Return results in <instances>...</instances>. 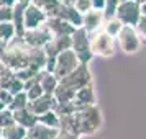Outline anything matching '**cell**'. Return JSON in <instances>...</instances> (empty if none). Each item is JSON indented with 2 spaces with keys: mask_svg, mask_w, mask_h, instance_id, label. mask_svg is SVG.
Instances as JSON below:
<instances>
[{
  "mask_svg": "<svg viewBox=\"0 0 146 139\" xmlns=\"http://www.w3.org/2000/svg\"><path fill=\"white\" fill-rule=\"evenodd\" d=\"M115 41L117 38L104 31L102 28L94 33H89L90 51L94 56H99V57H112L115 53Z\"/></svg>",
  "mask_w": 146,
  "mask_h": 139,
  "instance_id": "obj_2",
  "label": "cell"
},
{
  "mask_svg": "<svg viewBox=\"0 0 146 139\" xmlns=\"http://www.w3.org/2000/svg\"><path fill=\"white\" fill-rule=\"evenodd\" d=\"M40 123L46 126H51V128H59V116H58V113L54 111V110H49V111H44L43 115L40 116H36Z\"/></svg>",
  "mask_w": 146,
  "mask_h": 139,
  "instance_id": "obj_20",
  "label": "cell"
},
{
  "mask_svg": "<svg viewBox=\"0 0 146 139\" xmlns=\"http://www.w3.org/2000/svg\"><path fill=\"white\" fill-rule=\"evenodd\" d=\"M28 95H27V92L25 90H21V92H18V93H15L13 95V98H12V103L8 105V108L13 111V110H20V108H25V106L28 105Z\"/></svg>",
  "mask_w": 146,
  "mask_h": 139,
  "instance_id": "obj_22",
  "label": "cell"
},
{
  "mask_svg": "<svg viewBox=\"0 0 146 139\" xmlns=\"http://www.w3.org/2000/svg\"><path fill=\"white\" fill-rule=\"evenodd\" d=\"M139 10H141V15H145V16H146V2L139 5Z\"/></svg>",
  "mask_w": 146,
  "mask_h": 139,
  "instance_id": "obj_31",
  "label": "cell"
},
{
  "mask_svg": "<svg viewBox=\"0 0 146 139\" xmlns=\"http://www.w3.org/2000/svg\"><path fill=\"white\" fill-rule=\"evenodd\" d=\"M13 119H15V123L25 126L28 129L31 125L36 123L38 118H36V115H33V113L30 111L28 106H25V108H20V110H13Z\"/></svg>",
  "mask_w": 146,
  "mask_h": 139,
  "instance_id": "obj_16",
  "label": "cell"
},
{
  "mask_svg": "<svg viewBox=\"0 0 146 139\" xmlns=\"http://www.w3.org/2000/svg\"><path fill=\"white\" fill-rule=\"evenodd\" d=\"M71 47L82 64H89V61L94 57L90 51V43H89V33L82 26L76 28L71 34Z\"/></svg>",
  "mask_w": 146,
  "mask_h": 139,
  "instance_id": "obj_4",
  "label": "cell"
},
{
  "mask_svg": "<svg viewBox=\"0 0 146 139\" xmlns=\"http://www.w3.org/2000/svg\"><path fill=\"white\" fill-rule=\"evenodd\" d=\"M46 23L49 30L53 31L54 36H64V34H72V31L76 30V26H72L69 21L62 20V18H58V16H48Z\"/></svg>",
  "mask_w": 146,
  "mask_h": 139,
  "instance_id": "obj_15",
  "label": "cell"
},
{
  "mask_svg": "<svg viewBox=\"0 0 146 139\" xmlns=\"http://www.w3.org/2000/svg\"><path fill=\"white\" fill-rule=\"evenodd\" d=\"M17 2H23V3H30L31 0H17Z\"/></svg>",
  "mask_w": 146,
  "mask_h": 139,
  "instance_id": "obj_34",
  "label": "cell"
},
{
  "mask_svg": "<svg viewBox=\"0 0 146 139\" xmlns=\"http://www.w3.org/2000/svg\"><path fill=\"white\" fill-rule=\"evenodd\" d=\"M72 5L79 10L80 13H86V12H89L92 8L90 0H72Z\"/></svg>",
  "mask_w": 146,
  "mask_h": 139,
  "instance_id": "obj_25",
  "label": "cell"
},
{
  "mask_svg": "<svg viewBox=\"0 0 146 139\" xmlns=\"http://www.w3.org/2000/svg\"><path fill=\"white\" fill-rule=\"evenodd\" d=\"M17 0H0V7H13Z\"/></svg>",
  "mask_w": 146,
  "mask_h": 139,
  "instance_id": "obj_30",
  "label": "cell"
},
{
  "mask_svg": "<svg viewBox=\"0 0 146 139\" xmlns=\"http://www.w3.org/2000/svg\"><path fill=\"white\" fill-rule=\"evenodd\" d=\"M56 98H54L53 93H43L41 97L35 100H30L28 101V108H30V111L36 115V116H40L43 115L44 111H49V110H54V106H56Z\"/></svg>",
  "mask_w": 146,
  "mask_h": 139,
  "instance_id": "obj_11",
  "label": "cell"
},
{
  "mask_svg": "<svg viewBox=\"0 0 146 139\" xmlns=\"http://www.w3.org/2000/svg\"><path fill=\"white\" fill-rule=\"evenodd\" d=\"M135 30H136V33H138L141 43H145V44H146V16H145V15H141V16H139L138 23L135 25Z\"/></svg>",
  "mask_w": 146,
  "mask_h": 139,
  "instance_id": "obj_24",
  "label": "cell"
},
{
  "mask_svg": "<svg viewBox=\"0 0 146 139\" xmlns=\"http://www.w3.org/2000/svg\"><path fill=\"white\" fill-rule=\"evenodd\" d=\"M87 84H92V75H90V70H89L87 64H82V62L72 72H69L62 79L58 80V85L64 87L67 90H72V92H76L77 88L87 85Z\"/></svg>",
  "mask_w": 146,
  "mask_h": 139,
  "instance_id": "obj_3",
  "label": "cell"
},
{
  "mask_svg": "<svg viewBox=\"0 0 146 139\" xmlns=\"http://www.w3.org/2000/svg\"><path fill=\"white\" fill-rule=\"evenodd\" d=\"M58 132H59V128L46 126L36 119V123L27 129V139H54Z\"/></svg>",
  "mask_w": 146,
  "mask_h": 139,
  "instance_id": "obj_13",
  "label": "cell"
},
{
  "mask_svg": "<svg viewBox=\"0 0 146 139\" xmlns=\"http://www.w3.org/2000/svg\"><path fill=\"white\" fill-rule=\"evenodd\" d=\"M115 16H117L123 25L135 26V25L138 23L139 16H141L139 5L135 2V0H123V2L118 3L117 12H115Z\"/></svg>",
  "mask_w": 146,
  "mask_h": 139,
  "instance_id": "obj_7",
  "label": "cell"
},
{
  "mask_svg": "<svg viewBox=\"0 0 146 139\" xmlns=\"http://www.w3.org/2000/svg\"><path fill=\"white\" fill-rule=\"evenodd\" d=\"M104 10H97V8H90L89 12L82 13V28L87 33H94L102 28L104 25Z\"/></svg>",
  "mask_w": 146,
  "mask_h": 139,
  "instance_id": "obj_12",
  "label": "cell"
},
{
  "mask_svg": "<svg viewBox=\"0 0 146 139\" xmlns=\"http://www.w3.org/2000/svg\"><path fill=\"white\" fill-rule=\"evenodd\" d=\"M0 138H2V129H0Z\"/></svg>",
  "mask_w": 146,
  "mask_h": 139,
  "instance_id": "obj_35",
  "label": "cell"
},
{
  "mask_svg": "<svg viewBox=\"0 0 146 139\" xmlns=\"http://www.w3.org/2000/svg\"><path fill=\"white\" fill-rule=\"evenodd\" d=\"M120 2H123V0H120Z\"/></svg>",
  "mask_w": 146,
  "mask_h": 139,
  "instance_id": "obj_36",
  "label": "cell"
},
{
  "mask_svg": "<svg viewBox=\"0 0 146 139\" xmlns=\"http://www.w3.org/2000/svg\"><path fill=\"white\" fill-rule=\"evenodd\" d=\"M121 26H123V23H121L117 16H112V18H105V20H104L102 30H104V31H107L108 34H112V36H115V38H117V34H118V31L121 30Z\"/></svg>",
  "mask_w": 146,
  "mask_h": 139,
  "instance_id": "obj_19",
  "label": "cell"
},
{
  "mask_svg": "<svg viewBox=\"0 0 146 139\" xmlns=\"http://www.w3.org/2000/svg\"><path fill=\"white\" fill-rule=\"evenodd\" d=\"M0 139H3V138H0Z\"/></svg>",
  "mask_w": 146,
  "mask_h": 139,
  "instance_id": "obj_37",
  "label": "cell"
},
{
  "mask_svg": "<svg viewBox=\"0 0 146 139\" xmlns=\"http://www.w3.org/2000/svg\"><path fill=\"white\" fill-rule=\"evenodd\" d=\"M117 41H118L120 49L125 54H135L141 46V40H139L136 30H135V26H130V25L121 26V30L117 34Z\"/></svg>",
  "mask_w": 146,
  "mask_h": 139,
  "instance_id": "obj_6",
  "label": "cell"
},
{
  "mask_svg": "<svg viewBox=\"0 0 146 139\" xmlns=\"http://www.w3.org/2000/svg\"><path fill=\"white\" fill-rule=\"evenodd\" d=\"M13 18L12 7H0V21H8Z\"/></svg>",
  "mask_w": 146,
  "mask_h": 139,
  "instance_id": "obj_26",
  "label": "cell"
},
{
  "mask_svg": "<svg viewBox=\"0 0 146 139\" xmlns=\"http://www.w3.org/2000/svg\"><path fill=\"white\" fill-rule=\"evenodd\" d=\"M15 119H13V111L10 110V108H5V110H2L0 111V129L2 128H5V126L12 125Z\"/></svg>",
  "mask_w": 146,
  "mask_h": 139,
  "instance_id": "obj_23",
  "label": "cell"
},
{
  "mask_svg": "<svg viewBox=\"0 0 146 139\" xmlns=\"http://www.w3.org/2000/svg\"><path fill=\"white\" fill-rule=\"evenodd\" d=\"M79 64H80L79 57L76 56V53L72 51V47H69V49L61 51V53L54 57V64H53V70H51V72L54 74L56 79L59 80V79H62L64 75H67L69 72H72Z\"/></svg>",
  "mask_w": 146,
  "mask_h": 139,
  "instance_id": "obj_5",
  "label": "cell"
},
{
  "mask_svg": "<svg viewBox=\"0 0 146 139\" xmlns=\"http://www.w3.org/2000/svg\"><path fill=\"white\" fill-rule=\"evenodd\" d=\"M53 36H54L53 31L49 30V26H48L46 23L40 25L38 28L25 30V31H23V34H21L23 41L27 43L28 46H33V47H43L48 41L53 38Z\"/></svg>",
  "mask_w": 146,
  "mask_h": 139,
  "instance_id": "obj_8",
  "label": "cell"
},
{
  "mask_svg": "<svg viewBox=\"0 0 146 139\" xmlns=\"http://www.w3.org/2000/svg\"><path fill=\"white\" fill-rule=\"evenodd\" d=\"M51 16L62 18V20L69 21V23H71L72 26H76V28L82 26V13L74 7L72 3H59L58 8H56V12H54Z\"/></svg>",
  "mask_w": 146,
  "mask_h": 139,
  "instance_id": "obj_10",
  "label": "cell"
},
{
  "mask_svg": "<svg viewBox=\"0 0 146 139\" xmlns=\"http://www.w3.org/2000/svg\"><path fill=\"white\" fill-rule=\"evenodd\" d=\"M135 2H136V3H138V5H141V3H145L146 0H135Z\"/></svg>",
  "mask_w": 146,
  "mask_h": 139,
  "instance_id": "obj_33",
  "label": "cell"
},
{
  "mask_svg": "<svg viewBox=\"0 0 146 139\" xmlns=\"http://www.w3.org/2000/svg\"><path fill=\"white\" fill-rule=\"evenodd\" d=\"M72 119L76 132L79 136L94 134L95 131H99V128L102 126V113L95 105H86L77 108L72 113Z\"/></svg>",
  "mask_w": 146,
  "mask_h": 139,
  "instance_id": "obj_1",
  "label": "cell"
},
{
  "mask_svg": "<svg viewBox=\"0 0 146 139\" xmlns=\"http://www.w3.org/2000/svg\"><path fill=\"white\" fill-rule=\"evenodd\" d=\"M74 105L80 108V106H86V105H95V93H94V87L92 84H87V85L80 87L76 90L74 93Z\"/></svg>",
  "mask_w": 146,
  "mask_h": 139,
  "instance_id": "obj_14",
  "label": "cell"
},
{
  "mask_svg": "<svg viewBox=\"0 0 146 139\" xmlns=\"http://www.w3.org/2000/svg\"><path fill=\"white\" fill-rule=\"evenodd\" d=\"M38 80H40V85L44 93H53L56 85H58V79L54 77V74L49 70H44V69L38 72Z\"/></svg>",
  "mask_w": 146,
  "mask_h": 139,
  "instance_id": "obj_17",
  "label": "cell"
},
{
  "mask_svg": "<svg viewBox=\"0 0 146 139\" xmlns=\"http://www.w3.org/2000/svg\"><path fill=\"white\" fill-rule=\"evenodd\" d=\"M92 3V8H97V10H104L105 7V0H90Z\"/></svg>",
  "mask_w": 146,
  "mask_h": 139,
  "instance_id": "obj_29",
  "label": "cell"
},
{
  "mask_svg": "<svg viewBox=\"0 0 146 139\" xmlns=\"http://www.w3.org/2000/svg\"><path fill=\"white\" fill-rule=\"evenodd\" d=\"M48 15L46 12H43L40 7H36L35 3H28L25 8V15H23V26L25 30H31V28H38L46 21Z\"/></svg>",
  "mask_w": 146,
  "mask_h": 139,
  "instance_id": "obj_9",
  "label": "cell"
},
{
  "mask_svg": "<svg viewBox=\"0 0 146 139\" xmlns=\"http://www.w3.org/2000/svg\"><path fill=\"white\" fill-rule=\"evenodd\" d=\"M2 138L3 139H25L27 138V128L13 121L12 125L2 128Z\"/></svg>",
  "mask_w": 146,
  "mask_h": 139,
  "instance_id": "obj_18",
  "label": "cell"
},
{
  "mask_svg": "<svg viewBox=\"0 0 146 139\" xmlns=\"http://www.w3.org/2000/svg\"><path fill=\"white\" fill-rule=\"evenodd\" d=\"M31 3H35L36 7H40L43 12H46L48 16H51L56 12V8H58V5L61 2L59 0H31Z\"/></svg>",
  "mask_w": 146,
  "mask_h": 139,
  "instance_id": "obj_21",
  "label": "cell"
},
{
  "mask_svg": "<svg viewBox=\"0 0 146 139\" xmlns=\"http://www.w3.org/2000/svg\"><path fill=\"white\" fill-rule=\"evenodd\" d=\"M5 108H7V105H5V103L0 100V111H2V110H5Z\"/></svg>",
  "mask_w": 146,
  "mask_h": 139,
  "instance_id": "obj_32",
  "label": "cell"
},
{
  "mask_svg": "<svg viewBox=\"0 0 146 139\" xmlns=\"http://www.w3.org/2000/svg\"><path fill=\"white\" fill-rule=\"evenodd\" d=\"M54 139H79V136H76V134H71V132L64 131V129H59L58 136H56Z\"/></svg>",
  "mask_w": 146,
  "mask_h": 139,
  "instance_id": "obj_28",
  "label": "cell"
},
{
  "mask_svg": "<svg viewBox=\"0 0 146 139\" xmlns=\"http://www.w3.org/2000/svg\"><path fill=\"white\" fill-rule=\"evenodd\" d=\"M12 98H13V93H10L7 88H0V100L7 105V108H8V105L12 103Z\"/></svg>",
  "mask_w": 146,
  "mask_h": 139,
  "instance_id": "obj_27",
  "label": "cell"
}]
</instances>
